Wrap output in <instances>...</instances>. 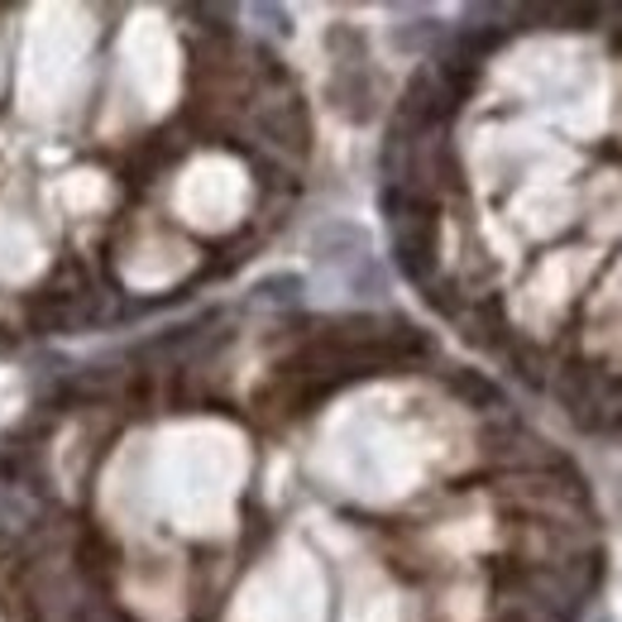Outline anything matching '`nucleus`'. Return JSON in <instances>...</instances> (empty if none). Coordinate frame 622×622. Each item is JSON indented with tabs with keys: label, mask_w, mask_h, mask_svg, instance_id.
<instances>
[]
</instances>
